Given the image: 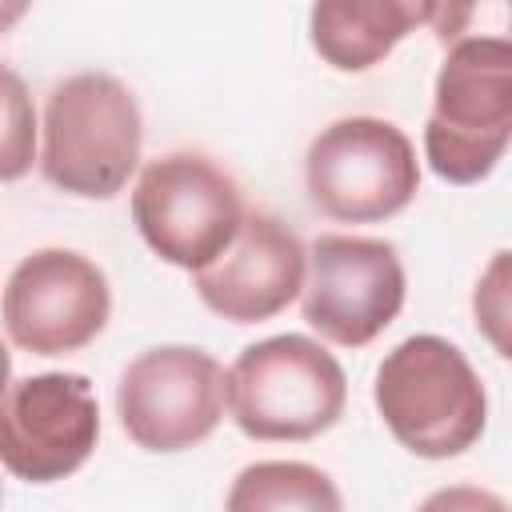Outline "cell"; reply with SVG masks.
Returning a JSON list of instances; mask_svg holds the SVG:
<instances>
[{"mask_svg":"<svg viewBox=\"0 0 512 512\" xmlns=\"http://www.w3.org/2000/svg\"><path fill=\"white\" fill-rule=\"evenodd\" d=\"M372 400L412 456L448 460L468 452L488 424V396L468 356L444 336H408L376 368Z\"/></svg>","mask_w":512,"mask_h":512,"instance_id":"obj_1","label":"cell"},{"mask_svg":"<svg viewBox=\"0 0 512 512\" xmlns=\"http://www.w3.org/2000/svg\"><path fill=\"white\" fill-rule=\"evenodd\" d=\"M136 96L108 72H76L48 92L40 120V172L52 188L108 200L140 164Z\"/></svg>","mask_w":512,"mask_h":512,"instance_id":"obj_2","label":"cell"},{"mask_svg":"<svg viewBox=\"0 0 512 512\" xmlns=\"http://www.w3.org/2000/svg\"><path fill=\"white\" fill-rule=\"evenodd\" d=\"M348 376L312 336L248 344L224 372V408L252 440H312L344 416Z\"/></svg>","mask_w":512,"mask_h":512,"instance_id":"obj_3","label":"cell"},{"mask_svg":"<svg viewBox=\"0 0 512 512\" xmlns=\"http://www.w3.org/2000/svg\"><path fill=\"white\" fill-rule=\"evenodd\" d=\"M512 140V44L504 36H464L448 48L432 116L424 124V156L448 184H480Z\"/></svg>","mask_w":512,"mask_h":512,"instance_id":"obj_4","label":"cell"},{"mask_svg":"<svg viewBox=\"0 0 512 512\" xmlns=\"http://www.w3.org/2000/svg\"><path fill=\"white\" fill-rule=\"evenodd\" d=\"M308 200L340 224H376L412 204L420 164L412 140L380 116H344L320 128L304 156Z\"/></svg>","mask_w":512,"mask_h":512,"instance_id":"obj_5","label":"cell"},{"mask_svg":"<svg viewBox=\"0 0 512 512\" xmlns=\"http://www.w3.org/2000/svg\"><path fill=\"white\" fill-rule=\"evenodd\" d=\"M132 220L144 244L188 272L212 264L244 220L236 180L196 152H168L144 164L132 188Z\"/></svg>","mask_w":512,"mask_h":512,"instance_id":"obj_6","label":"cell"},{"mask_svg":"<svg viewBox=\"0 0 512 512\" xmlns=\"http://www.w3.org/2000/svg\"><path fill=\"white\" fill-rule=\"evenodd\" d=\"M304 320L340 348L372 344L404 308V264L388 240L320 232L304 252Z\"/></svg>","mask_w":512,"mask_h":512,"instance_id":"obj_7","label":"cell"},{"mask_svg":"<svg viewBox=\"0 0 512 512\" xmlns=\"http://www.w3.org/2000/svg\"><path fill=\"white\" fill-rule=\"evenodd\" d=\"M116 416L144 452L196 448L224 416V368L204 348H148L120 372Z\"/></svg>","mask_w":512,"mask_h":512,"instance_id":"obj_8","label":"cell"},{"mask_svg":"<svg viewBox=\"0 0 512 512\" xmlns=\"http://www.w3.org/2000/svg\"><path fill=\"white\" fill-rule=\"evenodd\" d=\"M112 312L104 272L72 248H40L24 256L0 300L4 332L32 356H68L92 344Z\"/></svg>","mask_w":512,"mask_h":512,"instance_id":"obj_9","label":"cell"},{"mask_svg":"<svg viewBox=\"0 0 512 512\" xmlns=\"http://www.w3.org/2000/svg\"><path fill=\"white\" fill-rule=\"evenodd\" d=\"M100 408L88 376L40 372L8 384L0 400V464L28 484L72 476L96 448Z\"/></svg>","mask_w":512,"mask_h":512,"instance_id":"obj_10","label":"cell"},{"mask_svg":"<svg viewBox=\"0 0 512 512\" xmlns=\"http://www.w3.org/2000/svg\"><path fill=\"white\" fill-rule=\"evenodd\" d=\"M192 288L208 312L232 324L272 320L304 288V244L284 220L244 212L232 244L192 272Z\"/></svg>","mask_w":512,"mask_h":512,"instance_id":"obj_11","label":"cell"},{"mask_svg":"<svg viewBox=\"0 0 512 512\" xmlns=\"http://www.w3.org/2000/svg\"><path fill=\"white\" fill-rule=\"evenodd\" d=\"M436 12L440 4L412 0H324L308 12V36L336 72H368Z\"/></svg>","mask_w":512,"mask_h":512,"instance_id":"obj_12","label":"cell"},{"mask_svg":"<svg viewBox=\"0 0 512 512\" xmlns=\"http://www.w3.org/2000/svg\"><path fill=\"white\" fill-rule=\"evenodd\" d=\"M224 512H344V500L316 464L260 460L232 480Z\"/></svg>","mask_w":512,"mask_h":512,"instance_id":"obj_13","label":"cell"},{"mask_svg":"<svg viewBox=\"0 0 512 512\" xmlns=\"http://www.w3.org/2000/svg\"><path fill=\"white\" fill-rule=\"evenodd\" d=\"M36 108L28 96V84L0 64V184L20 180L36 164Z\"/></svg>","mask_w":512,"mask_h":512,"instance_id":"obj_14","label":"cell"},{"mask_svg":"<svg viewBox=\"0 0 512 512\" xmlns=\"http://www.w3.org/2000/svg\"><path fill=\"white\" fill-rule=\"evenodd\" d=\"M472 308H476V328L492 340V348L500 356H508V336H504V324H508V252H496V260L480 276Z\"/></svg>","mask_w":512,"mask_h":512,"instance_id":"obj_15","label":"cell"},{"mask_svg":"<svg viewBox=\"0 0 512 512\" xmlns=\"http://www.w3.org/2000/svg\"><path fill=\"white\" fill-rule=\"evenodd\" d=\"M416 512H508V504L496 492H488V488L448 484V488H436Z\"/></svg>","mask_w":512,"mask_h":512,"instance_id":"obj_16","label":"cell"},{"mask_svg":"<svg viewBox=\"0 0 512 512\" xmlns=\"http://www.w3.org/2000/svg\"><path fill=\"white\" fill-rule=\"evenodd\" d=\"M8 384H12V356H8V348L0 344V400H4Z\"/></svg>","mask_w":512,"mask_h":512,"instance_id":"obj_17","label":"cell"},{"mask_svg":"<svg viewBox=\"0 0 512 512\" xmlns=\"http://www.w3.org/2000/svg\"><path fill=\"white\" fill-rule=\"evenodd\" d=\"M20 12H24V8H20V4H16V8H8V12H4V8H0V28H4V24H8V20H16V16H20Z\"/></svg>","mask_w":512,"mask_h":512,"instance_id":"obj_18","label":"cell"}]
</instances>
